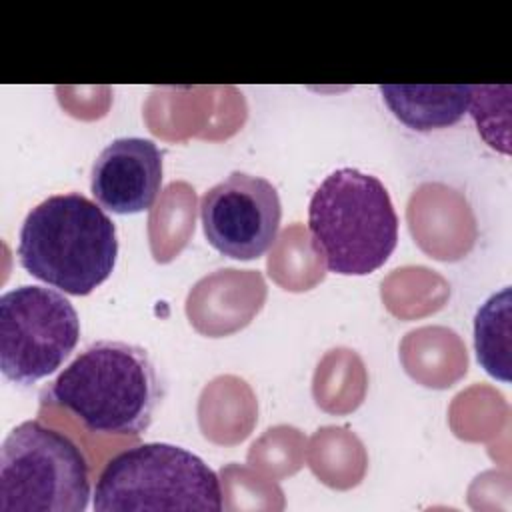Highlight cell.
Masks as SVG:
<instances>
[{"instance_id":"9c48e42d","label":"cell","mask_w":512,"mask_h":512,"mask_svg":"<svg viewBox=\"0 0 512 512\" xmlns=\"http://www.w3.org/2000/svg\"><path fill=\"white\" fill-rule=\"evenodd\" d=\"M380 94L390 112L408 128L436 130L456 124L472 102V86L442 84V86H380Z\"/></svg>"},{"instance_id":"277c9868","label":"cell","mask_w":512,"mask_h":512,"mask_svg":"<svg viewBox=\"0 0 512 512\" xmlns=\"http://www.w3.org/2000/svg\"><path fill=\"white\" fill-rule=\"evenodd\" d=\"M98 512L222 510L216 472L196 454L166 442H146L112 456L94 488Z\"/></svg>"},{"instance_id":"ba28073f","label":"cell","mask_w":512,"mask_h":512,"mask_svg":"<svg viewBox=\"0 0 512 512\" xmlns=\"http://www.w3.org/2000/svg\"><path fill=\"white\" fill-rule=\"evenodd\" d=\"M162 188V150L150 138H116L94 160L90 192L120 216L152 208Z\"/></svg>"},{"instance_id":"3957f363","label":"cell","mask_w":512,"mask_h":512,"mask_svg":"<svg viewBox=\"0 0 512 512\" xmlns=\"http://www.w3.org/2000/svg\"><path fill=\"white\" fill-rule=\"evenodd\" d=\"M308 232L312 250L330 272L366 276L392 256L398 244V214L376 176L340 168L312 194Z\"/></svg>"},{"instance_id":"52a82bcc","label":"cell","mask_w":512,"mask_h":512,"mask_svg":"<svg viewBox=\"0 0 512 512\" xmlns=\"http://www.w3.org/2000/svg\"><path fill=\"white\" fill-rule=\"evenodd\" d=\"M278 190L262 176L232 172L204 192L200 220L212 248L234 260L266 254L280 230Z\"/></svg>"},{"instance_id":"7a4b0ae2","label":"cell","mask_w":512,"mask_h":512,"mask_svg":"<svg viewBox=\"0 0 512 512\" xmlns=\"http://www.w3.org/2000/svg\"><path fill=\"white\" fill-rule=\"evenodd\" d=\"M16 254L30 276L64 294L88 296L114 270L116 226L84 194H54L26 214Z\"/></svg>"},{"instance_id":"5b68a950","label":"cell","mask_w":512,"mask_h":512,"mask_svg":"<svg viewBox=\"0 0 512 512\" xmlns=\"http://www.w3.org/2000/svg\"><path fill=\"white\" fill-rule=\"evenodd\" d=\"M90 496V464L68 434L26 420L4 438L0 512H84Z\"/></svg>"},{"instance_id":"6da1fadb","label":"cell","mask_w":512,"mask_h":512,"mask_svg":"<svg viewBox=\"0 0 512 512\" xmlns=\"http://www.w3.org/2000/svg\"><path fill=\"white\" fill-rule=\"evenodd\" d=\"M160 400L152 358L120 340L92 342L42 390V404L68 410L88 432L116 436L148 430Z\"/></svg>"},{"instance_id":"8992f818","label":"cell","mask_w":512,"mask_h":512,"mask_svg":"<svg viewBox=\"0 0 512 512\" xmlns=\"http://www.w3.org/2000/svg\"><path fill=\"white\" fill-rule=\"evenodd\" d=\"M80 340L72 302L44 286L24 284L0 296V368L20 386L56 372Z\"/></svg>"},{"instance_id":"30bf717a","label":"cell","mask_w":512,"mask_h":512,"mask_svg":"<svg viewBox=\"0 0 512 512\" xmlns=\"http://www.w3.org/2000/svg\"><path fill=\"white\" fill-rule=\"evenodd\" d=\"M474 348L480 366L492 378L510 382V288L492 294L478 308Z\"/></svg>"}]
</instances>
